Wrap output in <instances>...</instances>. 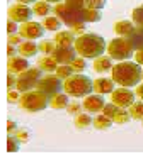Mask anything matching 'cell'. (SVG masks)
Wrapping results in <instances>:
<instances>
[{"instance_id":"2","label":"cell","mask_w":143,"mask_h":159,"mask_svg":"<svg viewBox=\"0 0 143 159\" xmlns=\"http://www.w3.org/2000/svg\"><path fill=\"white\" fill-rule=\"evenodd\" d=\"M106 39H102L99 34H82L73 43V49L84 59L99 58L102 52H106Z\"/></svg>"},{"instance_id":"19","label":"cell","mask_w":143,"mask_h":159,"mask_svg":"<svg viewBox=\"0 0 143 159\" xmlns=\"http://www.w3.org/2000/svg\"><path fill=\"white\" fill-rule=\"evenodd\" d=\"M135 31V25L131 20H119L114 24V32L118 37H130V34Z\"/></svg>"},{"instance_id":"6","label":"cell","mask_w":143,"mask_h":159,"mask_svg":"<svg viewBox=\"0 0 143 159\" xmlns=\"http://www.w3.org/2000/svg\"><path fill=\"white\" fill-rule=\"evenodd\" d=\"M135 49L131 48L130 41L126 37H116L111 43L107 44V54L111 59H116L118 63L121 61H128V59L133 56Z\"/></svg>"},{"instance_id":"33","label":"cell","mask_w":143,"mask_h":159,"mask_svg":"<svg viewBox=\"0 0 143 159\" xmlns=\"http://www.w3.org/2000/svg\"><path fill=\"white\" fill-rule=\"evenodd\" d=\"M102 7H106V0H84V9L101 10Z\"/></svg>"},{"instance_id":"40","label":"cell","mask_w":143,"mask_h":159,"mask_svg":"<svg viewBox=\"0 0 143 159\" xmlns=\"http://www.w3.org/2000/svg\"><path fill=\"white\" fill-rule=\"evenodd\" d=\"M19 98H21V93H19L17 90H9V93H7V100H9L10 103H19Z\"/></svg>"},{"instance_id":"28","label":"cell","mask_w":143,"mask_h":159,"mask_svg":"<svg viewBox=\"0 0 143 159\" xmlns=\"http://www.w3.org/2000/svg\"><path fill=\"white\" fill-rule=\"evenodd\" d=\"M130 119H131L130 112H128L126 108L119 107L118 112L114 113V117H112V122H116V124H126V122H130Z\"/></svg>"},{"instance_id":"30","label":"cell","mask_w":143,"mask_h":159,"mask_svg":"<svg viewBox=\"0 0 143 159\" xmlns=\"http://www.w3.org/2000/svg\"><path fill=\"white\" fill-rule=\"evenodd\" d=\"M101 10H94V9H84V22H99L101 20Z\"/></svg>"},{"instance_id":"29","label":"cell","mask_w":143,"mask_h":159,"mask_svg":"<svg viewBox=\"0 0 143 159\" xmlns=\"http://www.w3.org/2000/svg\"><path fill=\"white\" fill-rule=\"evenodd\" d=\"M70 68H72V71H73V75H82V71L87 68V63H85V59L84 58H75L73 61L70 63Z\"/></svg>"},{"instance_id":"31","label":"cell","mask_w":143,"mask_h":159,"mask_svg":"<svg viewBox=\"0 0 143 159\" xmlns=\"http://www.w3.org/2000/svg\"><path fill=\"white\" fill-rule=\"evenodd\" d=\"M131 22L135 25H138V27H143V5L133 9V12H131Z\"/></svg>"},{"instance_id":"16","label":"cell","mask_w":143,"mask_h":159,"mask_svg":"<svg viewBox=\"0 0 143 159\" xmlns=\"http://www.w3.org/2000/svg\"><path fill=\"white\" fill-rule=\"evenodd\" d=\"M75 39L77 37H75V34L72 31H60L55 36V44L58 48H73Z\"/></svg>"},{"instance_id":"10","label":"cell","mask_w":143,"mask_h":159,"mask_svg":"<svg viewBox=\"0 0 143 159\" xmlns=\"http://www.w3.org/2000/svg\"><path fill=\"white\" fill-rule=\"evenodd\" d=\"M9 19L14 22H21V24H24V22H29L34 16V12H32V9H29L27 5H24V3H16V5H10L9 7Z\"/></svg>"},{"instance_id":"14","label":"cell","mask_w":143,"mask_h":159,"mask_svg":"<svg viewBox=\"0 0 143 159\" xmlns=\"http://www.w3.org/2000/svg\"><path fill=\"white\" fill-rule=\"evenodd\" d=\"M7 70H9L10 75H19V73H22V71L29 70L27 58H22V56H12V58H9V61H7Z\"/></svg>"},{"instance_id":"35","label":"cell","mask_w":143,"mask_h":159,"mask_svg":"<svg viewBox=\"0 0 143 159\" xmlns=\"http://www.w3.org/2000/svg\"><path fill=\"white\" fill-rule=\"evenodd\" d=\"M7 151L9 152H17L19 151V141L16 139V135H10L7 137Z\"/></svg>"},{"instance_id":"18","label":"cell","mask_w":143,"mask_h":159,"mask_svg":"<svg viewBox=\"0 0 143 159\" xmlns=\"http://www.w3.org/2000/svg\"><path fill=\"white\" fill-rule=\"evenodd\" d=\"M128 41H130L131 48L135 49V52L136 51H141L143 49V27H135V31L130 34V37H126Z\"/></svg>"},{"instance_id":"44","label":"cell","mask_w":143,"mask_h":159,"mask_svg":"<svg viewBox=\"0 0 143 159\" xmlns=\"http://www.w3.org/2000/svg\"><path fill=\"white\" fill-rule=\"evenodd\" d=\"M135 63H138L140 66H143V49L135 52Z\"/></svg>"},{"instance_id":"13","label":"cell","mask_w":143,"mask_h":159,"mask_svg":"<svg viewBox=\"0 0 143 159\" xmlns=\"http://www.w3.org/2000/svg\"><path fill=\"white\" fill-rule=\"evenodd\" d=\"M51 56L58 61V64H70L77 58V51L73 48H58L56 46V49L53 51Z\"/></svg>"},{"instance_id":"23","label":"cell","mask_w":143,"mask_h":159,"mask_svg":"<svg viewBox=\"0 0 143 159\" xmlns=\"http://www.w3.org/2000/svg\"><path fill=\"white\" fill-rule=\"evenodd\" d=\"M94 124V119L89 115V113H78L75 115V120H73V125L77 129H87Z\"/></svg>"},{"instance_id":"21","label":"cell","mask_w":143,"mask_h":159,"mask_svg":"<svg viewBox=\"0 0 143 159\" xmlns=\"http://www.w3.org/2000/svg\"><path fill=\"white\" fill-rule=\"evenodd\" d=\"M58 66H60L58 61H56L51 54L44 56V58H41L39 61H37V68H39L41 71H46V73H53V71H56Z\"/></svg>"},{"instance_id":"38","label":"cell","mask_w":143,"mask_h":159,"mask_svg":"<svg viewBox=\"0 0 143 159\" xmlns=\"http://www.w3.org/2000/svg\"><path fill=\"white\" fill-rule=\"evenodd\" d=\"M12 135H16V139H17L19 142H27L29 141V132L24 130V129H17Z\"/></svg>"},{"instance_id":"39","label":"cell","mask_w":143,"mask_h":159,"mask_svg":"<svg viewBox=\"0 0 143 159\" xmlns=\"http://www.w3.org/2000/svg\"><path fill=\"white\" fill-rule=\"evenodd\" d=\"M70 31L73 34H78V36H82V34H85V25L84 22H78V24H73L70 25Z\"/></svg>"},{"instance_id":"3","label":"cell","mask_w":143,"mask_h":159,"mask_svg":"<svg viewBox=\"0 0 143 159\" xmlns=\"http://www.w3.org/2000/svg\"><path fill=\"white\" fill-rule=\"evenodd\" d=\"M63 90L67 95L80 98V97H87L89 93L94 92V81L85 75H72L70 78L65 80L63 83Z\"/></svg>"},{"instance_id":"48","label":"cell","mask_w":143,"mask_h":159,"mask_svg":"<svg viewBox=\"0 0 143 159\" xmlns=\"http://www.w3.org/2000/svg\"><path fill=\"white\" fill-rule=\"evenodd\" d=\"M19 3H24V5H27V3H36V0H17Z\"/></svg>"},{"instance_id":"8","label":"cell","mask_w":143,"mask_h":159,"mask_svg":"<svg viewBox=\"0 0 143 159\" xmlns=\"http://www.w3.org/2000/svg\"><path fill=\"white\" fill-rule=\"evenodd\" d=\"M36 88L39 90V92L46 93L48 97H53L63 90V83H62V78H58L56 75L48 73V75H44V76H41Z\"/></svg>"},{"instance_id":"5","label":"cell","mask_w":143,"mask_h":159,"mask_svg":"<svg viewBox=\"0 0 143 159\" xmlns=\"http://www.w3.org/2000/svg\"><path fill=\"white\" fill-rule=\"evenodd\" d=\"M53 12H55V16L67 25H73V24H78V22H84V9L73 7V5H70V3H67V2L56 3Z\"/></svg>"},{"instance_id":"27","label":"cell","mask_w":143,"mask_h":159,"mask_svg":"<svg viewBox=\"0 0 143 159\" xmlns=\"http://www.w3.org/2000/svg\"><path fill=\"white\" fill-rule=\"evenodd\" d=\"M63 22L60 20L58 17H44V22H43V27L46 31H55V32H60V27H62Z\"/></svg>"},{"instance_id":"22","label":"cell","mask_w":143,"mask_h":159,"mask_svg":"<svg viewBox=\"0 0 143 159\" xmlns=\"http://www.w3.org/2000/svg\"><path fill=\"white\" fill-rule=\"evenodd\" d=\"M68 95L67 93H56V95L50 97V107L56 108V110H60V108H67V105H68Z\"/></svg>"},{"instance_id":"25","label":"cell","mask_w":143,"mask_h":159,"mask_svg":"<svg viewBox=\"0 0 143 159\" xmlns=\"http://www.w3.org/2000/svg\"><path fill=\"white\" fill-rule=\"evenodd\" d=\"M112 124H114V122H112L111 119H107L106 115H97V117H94V124H92V125L96 127L97 130H107Z\"/></svg>"},{"instance_id":"42","label":"cell","mask_w":143,"mask_h":159,"mask_svg":"<svg viewBox=\"0 0 143 159\" xmlns=\"http://www.w3.org/2000/svg\"><path fill=\"white\" fill-rule=\"evenodd\" d=\"M7 32H9V34H17L19 32L17 22H14V20H10V19H9V22H7Z\"/></svg>"},{"instance_id":"9","label":"cell","mask_w":143,"mask_h":159,"mask_svg":"<svg viewBox=\"0 0 143 159\" xmlns=\"http://www.w3.org/2000/svg\"><path fill=\"white\" fill-rule=\"evenodd\" d=\"M46 29L43 27V24H39V22H24V24L19 25V36L24 37V39L27 41H34V39H39V37H43V34Z\"/></svg>"},{"instance_id":"47","label":"cell","mask_w":143,"mask_h":159,"mask_svg":"<svg viewBox=\"0 0 143 159\" xmlns=\"http://www.w3.org/2000/svg\"><path fill=\"white\" fill-rule=\"evenodd\" d=\"M7 54H9V58H12V56L17 54V49L14 48L12 44H9V46H7Z\"/></svg>"},{"instance_id":"17","label":"cell","mask_w":143,"mask_h":159,"mask_svg":"<svg viewBox=\"0 0 143 159\" xmlns=\"http://www.w3.org/2000/svg\"><path fill=\"white\" fill-rule=\"evenodd\" d=\"M37 51H39V48H37V44L34 41H24V43H21L17 48V52L22 58H32V56L37 54Z\"/></svg>"},{"instance_id":"37","label":"cell","mask_w":143,"mask_h":159,"mask_svg":"<svg viewBox=\"0 0 143 159\" xmlns=\"http://www.w3.org/2000/svg\"><path fill=\"white\" fill-rule=\"evenodd\" d=\"M84 110V107H82L78 102H70L68 105H67V112L72 113V115H78V113H82Z\"/></svg>"},{"instance_id":"1","label":"cell","mask_w":143,"mask_h":159,"mask_svg":"<svg viewBox=\"0 0 143 159\" xmlns=\"http://www.w3.org/2000/svg\"><path fill=\"white\" fill-rule=\"evenodd\" d=\"M141 73H143V70L138 63L121 61L112 66L111 80L114 83H118L119 86H123V88H133V86L140 85Z\"/></svg>"},{"instance_id":"32","label":"cell","mask_w":143,"mask_h":159,"mask_svg":"<svg viewBox=\"0 0 143 159\" xmlns=\"http://www.w3.org/2000/svg\"><path fill=\"white\" fill-rule=\"evenodd\" d=\"M55 75H56L58 78H62V80H67V78H70L72 75H73V71H72L70 64H60V66L56 68Z\"/></svg>"},{"instance_id":"41","label":"cell","mask_w":143,"mask_h":159,"mask_svg":"<svg viewBox=\"0 0 143 159\" xmlns=\"http://www.w3.org/2000/svg\"><path fill=\"white\" fill-rule=\"evenodd\" d=\"M22 43V37L17 34H9V44H12V46H19V44Z\"/></svg>"},{"instance_id":"7","label":"cell","mask_w":143,"mask_h":159,"mask_svg":"<svg viewBox=\"0 0 143 159\" xmlns=\"http://www.w3.org/2000/svg\"><path fill=\"white\" fill-rule=\"evenodd\" d=\"M41 70L39 68H29V70L22 71V73L17 75V85H16V90L19 93H26V92H31L37 86L41 80Z\"/></svg>"},{"instance_id":"15","label":"cell","mask_w":143,"mask_h":159,"mask_svg":"<svg viewBox=\"0 0 143 159\" xmlns=\"http://www.w3.org/2000/svg\"><path fill=\"white\" fill-rule=\"evenodd\" d=\"M114 92V81L111 78H97L94 80V93L97 95H106V93Z\"/></svg>"},{"instance_id":"34","label":"cell","mask_w":143,"mask_h":159,"mask_svg":"<svg viewBox=\"0 0 143 159\" xmlns=\"http://www.w3.org/2000/svg\"><path fill=\"white\" fill-rule=\"evenodd\" d=\"M37 48H39L41 52H44L46 56H50V54H53V51L56 49V44L55 43H50V41H43V43L37 44Z\"/></svg>"},{"instance_id":"46","label":"cell","mask_w":143,"mask_h":159,"mask_svg":"<svg viewBox=\"0 0 143 159\" xmlns=\"http://www.w3.org/2000/svg\"><path fill=\"white\" fill-rule=\"evenodd\" d=\"M135 95H136V97H138V98H140V100L143 102V83L136 86V90H135Z\"/></svg>"},{"instance_id":"26","label":"cell","mask_w":143,"mask_h":159,"mask_svg":"<svg viewBox=\"0 0 143 159\" xmlns=\"http://www.w3.org/2000/svg\"><path fill=\"white\" fill-rule=\"evenodd\" d=\"M128 112H130L131 119L141 120L143 119V102H133V103L128 107Z\"/></svg>"},{"instance_id":"49","label":"cell","mask_w":143,"mask_h":159,"mask_svg":"<svg viewBox=\"0 0 143 159\" xmlns=\"http://www.w3.org/2000/svg\"><path fill=\"white\" fill-rule=\"evenodd\" d=\"M48 3H60V2H65V0H44Z\"/></svg>"},{"instance_id":"12","label":"cell","mask_w":143,"mask_h":159,"mask_svg":"<svg viewBox=\"0 0 143 159\" xmlns=\"http://www.w3.org/2000/svg\"><path fill=\"white\" fill-rule=\"evenodd\" d=\"M104 105H106V102H104L102 95H87L84 98V103H82V107H84V110L87 113H99L102 112Z\"/></svg>"},{"instance_id":"51","label":"cell","mask_w":143,"mask_h":159,"mask_svg":"<svg viewBox=\"0 0 143 159\" xmlns=\"http://www.w3.org/2000/svg\"><path fill=\"white\" fill-rule=\"evenodd\" d=\"M141 124H143V119H141Z\"/></svg>"},{"instance_id":"45","label":"cell","mask_w":143,"mask_h":159,"mask_svg":"<svg viewBox=\"0 0 143 159\" xmlns=\"http://www.w3.org/2000/svg\"><path fill=\"white\" fill-rule=\"evenodd\" d=\"M7 130H9V134H14V132L17 130V127H16V122H12V120H9V122H7Z\"/></svg>"},{"instance_id":"36","label":"cell","mask_w":143,"mask_h":159,"mask_svg":"<svg viewBox=\"0 0 143 159\" xmlns=\"http://www.w3.org/2000/svg\"><path fill=\"white\" fill-rule=\"evenodd\" d=\"M118 108L119 107H116L114 103H106V105H104V108H102V115H106L107 119L112 120V117H114L116 112H118Z\"/></svg>"},{"instance_id":"50","label":"cell","mask_w":143,"mask_h":159,"mask_svg":"<svg viewBox=\"0 0 143 159\" xmlns=\"http://www.w3.org/2000/svg\"><path fill=\"white\" fill-rule=\"evenodd\" d=\"M141 80H143V73H141Z\"/></svg>"},{"instance_id":"11","label":"cell","mask_w":143,"mask_h":159,"mask_svg":"<svg viewBox=\"0 0 143 159\" xmlns=\"http://www.w3.org/2000/svg\"><path fill=\"white\" fill-rule=\"evenodd\" d=\"M135 93L131 92L130 88H123V86H119V88H114V92L111 93V103H114L116 107H130L131 103L135 102Z\"/></svg>"},{"instance_id":"24","label":"cell","mask_w":143,"mask_h":159,"mask_svg":"<svg viewBox=\"0 0 143 159\" xmlns=\"http://www.w3.org/2000/svg\"><path fill=\"white\" fill-rule=\"evenodd\" d=\"M32 12H34V16L48 17V14L51 12V5L48 2H44V0H41V2L32 3Z\"/></svg>"},{"instance_id":"20","label":"cell","mask_w":143,"mask_h":159,"mask_svg":"<svg viewBox=\"0 0 143 159\" xmlns=\"http://www.w3.org/2000/svg\"><path fill=\"white\" fill-rule=\"evenodd\" d=\"M92 66H94V71L99 73V75L112 70V63H111V58H109V56H99V58H96Z\"/></svg>"},{"instance_id":"4","label":"cell","mask_w":143,"mask_h":159,"mask_svg":"<svg viewBox=\"0 0 143 159\" xmlns=\"http://www.w3.org/2000/svg\"><path fill=\"white\" fill-rule=\"evenodd\" d=\"M50 105V97L39 90H31V92L21 93L19 98V107L27 112H39Z\"/></svg>"},{"instance_id":"43","label":"cell","mask_w":143,"mask_h":159,"mask_svg":"<svg viewBox=\"0 0 143 159\" xmlns=\"http://www.w3.org/2000/svg\"><path fill=\"white\" fill-rule=\"evenodd\" d=\"M17 85V76H14V75L9 73V76H7V88L9 90H14Z\"/></svg>"}]
</instances>
